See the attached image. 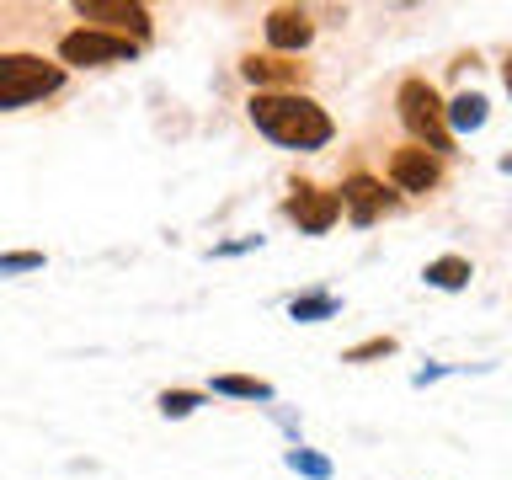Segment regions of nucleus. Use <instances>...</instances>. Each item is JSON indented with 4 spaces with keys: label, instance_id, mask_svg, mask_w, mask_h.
<instances>
[{
    "label": "nucleus",
    "instance_id": "4",
    "mask_svg": "<svg viewBox=\"0 0 512 480\" xmlns=\"http://www.w3.org/2000/svg\"><path fill=\"white\" fill-rule=\"evenodd\" d=\"M54 64L64 75L70 70H107V64H134L139 59V43L128 38H112V32H96V27H70L59 32V48H54Z\"/></svg>",
    "mask_w": 512,
    "mask_h": 480
},
{
    "label": "nucleus",
    "instance_id": "1",
    "mask_svg": "<svg viewBox=\"0 0 512 480\" xmlns=\"http://www.w3.org/2000/svg\"><path fill=\"white\" fill-rule=\"evenodd\" d=\"M246 118L256 123L262 139H272L278 150H294V155H315L336 139V118L310 91H251Z\"/></svg>",
    "mask_w": 512,
    "mask_h": 480
},
{
    "label": "nucleus",
    "instance_id": "7",
    "mask_svg": "<svg viewBox=\"0 0 512 480\" xmlns=\"http://www.w3.org/2000/svg\"><path fill=\"white\" fill-rule=\"evenodd\" d=\"M384 176H390L395 192H406V198H427V192H438L448 182V166L438 155H427L422 144H395L390 160H384Z\"/></svg>",
    "mask_w": 512,
    "mask_h": 480
},
{
    "label": "nucleus",
    "instance_id": "18",
    "mask_svg": "<svg viewBox=\"0 0 512 480\" xmlns=\"http://www.w3.org/2000/svg\"><path fill=\"white\" fill-rule=\"evenodd\" d=\"M43 251H0V278H22V272H43Z\"/></svg>",
    "mask_w": 512,
    "mask_h": 480
},
{
    "label": "nucleus",
    "instance_id": "5",
    "mask_svg": "<svg viewBox=\"0 0 512 480\" xmlns=\"http://www.w3.org/2000/svg\"><path fill=\"white\" fill-rule=\"evenodd\" d=\"M336 208H342V219L352 224V230H368V224H379L384 214H395L400 198L379 182L374 171L352 166V171L342 176V182H336Z\"/></svg>",
    "mask_w": 512,
    "mask_h": 480
},
{
    "label": "nucleus",
    "instance_id": "6",
    "mask_svg": "<svg viewBox=\"0 0 512 480\" xmlns=\"http://www.w3.org/2000/svg\"><path fill=\"white\" fill-rule=\"evenodd\" d=\"M75 16H80V27L112 32V38H128L139 48L155 38V16L139 0H75Z\"/></svg>",
    "mask_w": 512,
    "mask_h": 480
},
{
    "label": "nucleus",
    "instance_id": "14",
    "mask_svg": "<svg viewBox=\"0 0 512 480\" xmlns=\"http://www.w3.org/2000/svg\"><path fill=\"white\" fill-rule=\"evenodd\" d=\"M336 315H342V299L331 288H310V294L288 299V320H299V326H320V320H336Z\"/></svg>",
    "mask_w": 512,
    "mask_h": 480
},
{
    "label": "nucleus",
    "instance_id": "9",
    "mask_svg": "<svg viewBox=\"0 0 512 480\" xmlns=\"http://www.w3.org/2000/svg\"><path fill=\"white\" fill-rule=\"evenodd\" d=\"M262 32H267V54L299 59L304 48L315 43V11L310 6H267Z\"/></svg>",
    "mask_w": 512,
    "mask_h": 480
},
{
    "label": "nucleus",
    "instance_id": "19",
    "mask_svg": "<svg viewBox=\"0 0 512 480\" xmlns=\"http://www.w3.org/2000/svg\"><path fill=\"white\" fill-rule=\"evenodd\" d=\"M246 251H262V235H240V240H224V246H214L208 256H214V262H224V256H246Z\"/></svg>",
    "mask_w": 512,
    "mask_h": 480
},
{
    "label": "nucleus",
    "instance_id": "2",
    "mask_svg": "<svg viewBox=\"0 0 512 480\" xmlns=\"http://www.w3.org/2000/svg\"><path fill=\"white\" fill-rule=\"evenodd\" d=\"M395 118L406 123L411 144H422L427 155H438V160L459 155V139L448 134V123H443V91L432 86L427 75H406L395 86Z\"/></svg>",
    "mask_w": 512,
    "mask_h": 480
},
{
    "label": "nucleus",
    "instance_id": "16",
    "mask_svg": "<svg viewBox=\"0 0 512 480\" xmlns=\"http://www.w3.org/2000/svg\"><path fill=\"white\" fill-rule=\"evenodd\" d=\"M198 406H208V395L203 390H187V384H171V390L155 395V411L166 416V422H182V416H192Z\"/></svg>",
    "mask_w": 512,
    "mask_h": 480
},
{
    "label": "nucleus",
    "instance_id": "3",
    "mask_svg": "<svg viewBox=\"0 0 512 480\" xmlns=\"http://www.w3.org/2000/svg\"><path fill=\"white\" fill-rule=\"evenodd\" d=\"M59 91H64V70L54 59L27 54V48H0V112L32 107Z\"/></svg>",
    "mask_w": 512,
    "mask_h": 480
},
{
    "label": "nucleus",
    "instance_id": "11",
    "mask_svg": "<svg viewBox=\"0 0 512 480\" xmlns=\"http://www.w3.org/2000/svg\"><path fill=\"white\" fill-rule=\"evenodd\" d=\"M491 118V96L486 91H459V96H443V123L448 134L464 139V134H480Z\"/></svg>",
    "mask_w": 512,
    "mask_h": 480
},
{
    "label": "nucleus",
    "instance_id": "8",
    "mask_svg": "<svg viewBox=\"0 0 512 480\" xmlns=\"http://www.w3.org/2000/svg\"><path fill=\"white\" fill-rule=\"evenodd\" d=\"M283 219L299 224V235H331L336 219H342V208H336V192L331 187L294 176V187L283 192Z\"/></svg>",
    "mask_w": 512,
    "mask_h": 480
},
{
    "label": "nucleus",
    "instance_id": "15",
    "mask_svg": "<svg viewBox=\"0 0 512 480\" xmlns=\"http://www.w3.org/2000/svg\"><path fill=\"white\" fill-rule=\"evenodd\" d=\"M283 464H288L294 475H304V480H331V475H336L331 454H320V448H304V443L283 448Z\"/></svg>",
    "mask_w": 512,
    "mask_h": 480
},
{
    "label": "nucleus",
    "instance_id": "10",
    "mask_svg": "<svg viewBox=\"0 0 512 480\" xmlns=\"http://www.w3.org/2000/svg\"><path fill=\"white\" fill-rule=\"evenodd\" d=\"M240 75L251 80V91H304L310 86V64L288 54H240Z\"/></svg>",
    "mask_w": 512,
    "mask_h": 480
},
{
    "label": "nucleus",
    "instance_id": "17",
    "mask_svg": "<svg viewBox=\"0 0 512 480\" xmlns=\"http://www.w3.org/2000/svg\"><path fill=\"white\" fill-rule=\"evenodd\" d=\"M400 352V336L379 331V336H363L358 347H342V363H379V358H395Z\"/></svg>",
    "mask_w": 512,
    "mask_h": 480
},
{
    "label": "nucleus",
    "instance_id": "13",
    "mask_svg": "<svg viewBox=\"0 0 512 480\" xmlns=\"http://www.w3.org/2000/svg\"><path fill=\"white\" fill-rule=\"evenodd\" d=\"M203 395H230V400H262V406H272L278 400V390H272V379H256V374H214L208 379Z\"/></svg>",
    "mask_w": 512,
    "mask_h": 480
},
{
    "label": "nucleus",
    "instance_id": "12",
    "mask_svg": "<svg viewBox=\"0 0 512 480\" xmlns=\"http://www.w3.org/2000/svg\"><path fill=\"white\" fill-rule=\"evenodd\" d=\"M470 278H475V262H470V256H459V251L432 256V262L422 267V283H427V288H443V294H459V288H470Z\"/></svg>",
    "mask_w": 512,
    "mask_h": 480
}]
</instances>
